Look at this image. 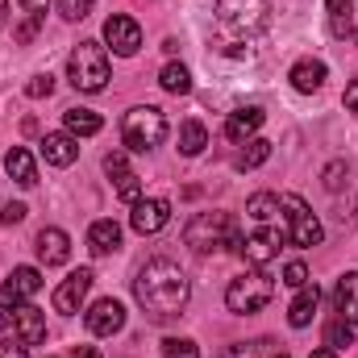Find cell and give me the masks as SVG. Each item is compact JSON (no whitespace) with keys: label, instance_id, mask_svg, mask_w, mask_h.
I'll return each mask as SVG.
<instances>
[{"label":"cell","instance_id":"1","mask_svg":"<svg viewBox=\"0 0 358 358\" xmlns=\"http://www.w3.org/2000/svg\"><path fill=\"white\" fill-rule=\"evenodd\" d=\"M134 300L150 321H171L187 304V275L171 259H150L134 275Z\"/></svg>","mask_w":358,"mask_h":358},{"label":"cell","instance_id":"2","mask_svg":"<svg viewBox=\"0 0 358 358\" xmlns=\"http://www.w3.org/2000/svg\"><path fill=\"white\" fill-rule=\"evenodd\" d=\"M213 25L225 50H238L271 25V0H213Z\"/></svg>","mask_w":358,"mask_h":358},{"label":"cell","instance_id":"3","mask_svg":"<svg viewBox=\"0 0 358 358\" xmlns=\"http://www.w3.org/2000/svg\"><path fill=\"white\" fill-rule=\"evenodd\" d=\"M183 242L196 250V255H208V250H221L229 246L238 255L242 238H238V221L229 213H196L187 225H183Z\"/></svg>","mask_w":358,"mask_h":358},{"label":"cell","instance_id":"4","mask_svg":"<svg viewBox=\"0 0 358 358\" xmlns=\"http://www.w3.org/2000/svg\"><path fill=\"white\" fill-rule=\"evenodd\" d=\"M163 138H167V117H163V108L138 104V108L125 113V121H121V142H125L129 150L146 155V150L163 146Z\"/></svg>","mask_w":358,"mask_h":358},{"label":"cell","instance_id":"5","mask_svg":"<svg viewBox=\"0 0 358 358\" xmlns=\"http://www.w3.org/2000/svg\"><path fill=\"white\" fill-rule=\"evenodd\" d=\"M271 296H275V279H271L267 271H246V275H238L229 287H225V308L229 313H238V317H255V313H263L271 304Z\"/></svg>","mask_w":358,"mask_h":358},{"label":"cell","instance_id":"6","mask_svg":"<svg viewBox=\"0 0 358 358\" xmlns=\"http://www.w3.org/2000/svg\"><path fill=\"white\" fill-rule=\"evenodd\" d=\"M67 80L80 92H104L108 88V50L100 42H80L67 59Z\"/></svg>","mask_w":358,"mask_h":358},{"label":"cell","instance_id":"7","mask_svg":"<svg viewBox=\"0 0 358 358\" xmlns=\"http://www.w3.org/2000/svg\"><path fill=\"white\" fill-rule=\"evenodd\" d=\"M279 208H283V217H287V238L300 246V250H313V246H321V238H325V229H321V221L313 217V208L300 200V196H279Z\"/></svg>","mask_w":358,"mask_h":358},{"label":"cell","instance_id":"8","mask_svg":"<svg viewBox=\"0 0 358 358\" xmlns=\"http://www.w3.org/2000/svg\"><path fill=\"white\" fill-rule=\"evenodd\" d=\"M34 292H42V271L38 267H13V275L0 287V313L8 317L13 308H21Z\"/></svg>","mask_w":358,"mask_h":358},{"label":"cell","instance_id":"9","mask_svg":"<svg viewBox=\"0 0 358 358\" xmlns=\"http://www.w3.org/2000/svg\"><path fill=\"white\" fill-rule=\"evenodd\" d=\"M104 42H108L121 59H129V55L142 50V25H138L134 17H125V13H113V17L104 21Z\"/></svg>","mask_w":358,"mask_h":358},{"label":"cell","instance_id":"10","mask_svg":"<svg viewBox=\"0 0 358 358\" xmlns=\"http://www.w3.org/2000/svg\"><path fill=\"white\" fill-rule=\"evenodd\" d=\"M92 267H80L71 271L59 287H55V313H63V317H71V313H80V304H84V296L92 292Z\"/></svg>","mask_w":358,"mask_h":358},{"label":"cell","instance_id":"11","mask_svg":"<svg viewBox=\"0 0 358 358\" xmlns=\"http://www.w3.org/2000/svg\"><path fill=\"white\" fill-rule=\"evenodd\" d=\"M279 250H283V234H279V229H259V234H250V238L238 246V255L259 271L267 267V263H275Z\"/></svg>","mask_w":358,"mask_h":358},{"label":"cell","instance_id":"12","mask_svg":"<svg viewBox=\"0 0 358 358\" xmlns=\"http://www.w3.org/2000/svg\"><path fill=\"white\" fill-rule=\"evenodd\" d=\"M84 325H88V334H96V338H113V334H121V325H125V308H121V300H113V296L96 300V304L88 308V317H84Z\"/></svg>","mask_w":358,"mask_h":358},{"label":"cell","instance_id":"13","mask_svg":"<svg viewBox=\"0 0 358 358\" xmlns=\"http://www.w3.org/2000/svg\"><path fill=\"white\" fill-rule=\"evenodd\" d=\"M104 171L113 176V192H117L121 200H129V204H138V200H142V179L129 171V163H125V150H113V155H104Z\"/></svg>","mask_w":358,"mask_h":358},{"label":"cell","instance_id":"14","mask_svg":"<svg viewBox=\"0 0 358 358\" xmlns=\"http://www.w3.org/2000/svg\"><path fill=\"white\" fill-rule=\"evenodd\" d=\"M167 221H171V204H167V200H159V196L138 200V204H134V213H129V225H134L138 234H159Z\"/></svg>","mask_w":358,"mask_h":358},{"label":"cell","instance_id":"15","mask_svg":"<svg viewBox=\"0 0 358 358\" xmlns=\"http://www.w3.org/2000/svg\"><path fill=\"white\" fill-rule=\"evenodd\" d=\"M8 317H13V329H17V338H21L25 346H42V342H46V313H42V308L21 304V308H13Z\"/></svg>","mask_w":358,"mask_h":358},{"label":"cell","instance_id":"16","mask_svg":"<svg viewBox=\"0 0 358 358\" xmlns=\"http://www.w3.org/2000/svg\"><path fill=\"white\" fill-rule=\"evenodd\" d=\"M263 121H267V113H263L259 104H246V108H234V113H229V121H225V138L242 146V142H250V138L259 134V125H263Z\"/></svg>","mask_w":358,"mask_h":358},{"label":"cell","instance_id":"17","mask_svg":"<svg viewBox=\"0 0 358 358\" xmlns=\"http://www.w3.org/2000/svg\"><path fill=\"white\" fill-rule=\"evenodd\" d=\"M34 250H38V259H42L46 267H63V263L71 259V238H67L63 229H55V225H46V229L38 234V242H34Z\"/></svg>","mask_w":358,"mask_h":358},{"label":"cell","instance_id":"18","mask_svg":"<svg viewBox=\"0 0 358 358\" xmlns=\"http://www.w3.org/2000/svg\"><path fill=\"white\" fill-rule=\"evenodd\" d=\"M42 159H46L50 167H71V163L80 159V146H76L71 134H46V138H42Z\"/></svg>","mask_w":358,"mask_h":358},{"label":"cell","instance_id":"19","mask_svg":"<svg viewBox=\"0 0 358 358\" xmlns=\"http://www.w3.org/2000/svg\"><path fill=\"white\" fill-rule=\"evenodd\" d=\"M317 304H321V287H317V283H304V287H300V296H296V300H292V308H287V325H292V329H304V325L313 321Z\"/></svg>","mask_w":358,"mask_h":358},{"label":"cell","instance_id":"20","mask_svg":"<svg viewBox=\"0 0 358 358\" xmlns=\"http://www.w3.org/2000/svg\"><path fill=\"white\" fill-rule=\"evenodd\" d=\"M88 250L92 255H113V250H121V225L117 221H92L88 229Z\"/></svg>","mask_w":358,"mask_h":358},{"label":"cell","instance_id":"21","mask_svg":"<svg viewBox=\"0 0 358 358\" xmlns=\"http://www.w3.org/2000/svg\"><path fill=\"white\" fill-rule=\"evenodd\" d=\"M334 313L346 317V321H358V275L355 271H346L338 279V287H334Z\"/></svg>","mask_w":358,"mask_h":358},{"label":"cell","instance_id":"22","mask_svg":"<svg viewBox=\"0 0 358 358\" xmlns=\"http://www.w3.org/2000/svg\"><path fill=\"white\" fill-rule=\"evenodd\" d=\"M287 80H292L296 92H321V84H325V63L321 59H300Z\"/></svg>","mask_w":358,"mask_h":358},{"label":"cell","instance_id":"23","mask_svg":"<svg viewBox=\"0 0 358 358\" xmlns=\"http://www.w3.org/2000/svg\"><path fill=\"white\" fill-rule=\"evenodd\" d=\"M4 171L17 179L21 187H34V183H38V167H34V155H29L25 146H13V150L4 155Z\"/></svg>","mask_w":358,"mask_h":358},{"label":"cell","instance_id":"24","mask_svg":"<svg viewBox=\"0 0 358 358\" xmlns=\"http://www.w3.org/2000/svg\"><path fill=\"white\" fill-rule=\"evenodd\" d=\"M63 121H67V134L71 138H92V134H100V113H92V108H67L63 113Z\"/></svg>","mask_w":358,"mask_h":358},{"label":"cell","instance_id":"25","mask_svg":"<svg viewBox=\"0 0 358 358\" xmlns=\"http://www.w3.org/2000/svg\"><path fill=\"white\" fill-rule=\"evenodd\" d=\"M329 29L338 38H355V0H329Z\"/></svg>","mask_w":358,"mask_h":358},{"label":"cell","instance_id":"26","mask_svg":"<svg viewBox=\"0 0 358 358\" xmlns=\"http://www.w3.org/2000/svg\"><path fill=\"white\" fill-rule=\"evenodd\" d=\"M225 358H287V350H279V342H271V338H259V342L229 346Z\"/></svg>","mask_w":358,"mask_h":358},{"label":"cell","instance_id":"27","mask_svg":"<svg viewBox=\"0 0 358 358\" xmlns=\"http://www.w3.org/2000/svg\"><path fill=\"white\" fill-rule=\"evenodd\" d=\"M271 159V142L267 138H250V142H242V155H238V171H255V167H263Z\"/></svg>","mask_w":358,"mask_h":358},{"label":"cell","instance_id":"28","mask_svg":"<svg viewBox=\"0 0 358 358\" xmlns=\"http://www.w3.org/2000/svg\"><path fill=\"white\" fill-rule=\"evenodd\" d=\"M204 146H208V129H204L200 121H183V129H179V155L196 159Z\"/></svg>","mask_w":358,"mask_h":358},{"label":"cell","instance_id":"29","mask_svg":"<svg viewBox=\"0 0 358 358\" xmlns=\"http://www.w3.org/2000/svg\"><path fill=\"white\" fill-rule=\"evenodd\" d=\"M159 84H163V92H171V96H187L192 92V76H187L183 63H167L159 71Z\"/></svg>","mask_w":358,"mask_h":358},{"label":"cell","instance_id":"30","mask_svg":"<svg viewBox=\"0 0 358 358\" xmlns=\"http://www.w3.org/2000/svg\"><path fill=\"white\" fill-rule=\"evenodd\" d=\"M350 342H355V321L338 317V321L325 325V346H329V350H346Z\"/></svg>","mask_w":358,"mask_h":358},{"label":"cell","instance_id":"31","mask_svg":"<svg viewBox=\"0 0 358 358\" xmlns=\"http://www.w3.org/2000/svg\"><path fill=\"white\" fill-rule=\"evenodd\" d=\"M246 213H250L255 221H271V217L279 213V200H275L271 192H259V196H250V200H246Z\"/></svg>","mask_w":358,"mask_h":358},{"label":"cell","instance_id":"32","mask_svg":"<svg viewBox=\"0 0 358 358\" xmlns=\"http://www.w3.org/2000/svg\"><path fill=\"white\" fill-rule=\"evenodd\" d=\"M42 25H46V13H29V17L13 29V42H17V46H29V42L38 38V29H42Z\"/></svg>","mask_w":358,"mask_h":358},{"label":"cell","instance_id":"33","mask_svg":"<svg viewBox=\"0 0 358 358\" xmlns=\"http://www.w3.org/2000/svg\"><path fill=\"white\" fill-rule=\"evenodd\" d=\"M163 358H200V346L192 338H167L163 342Z\"/></svg>","mask_w":358,"mask_h":358},{"label":"cell","instance_id":"34","mask_svg":"<svg viewBox=\"0 0 358 358\" xmlns=\"http://www.w3.org/2000/svg\"><path fill=\"white\" fill-rule=\"evenodd\" d=\"M346 179H350V171H346V163L338 159V163H329V167H325V176H321V183H325L329 192H342V187H346Z\"/></svg>","mask_w":358,"mask_h":358},{"label":"cell","instance_id":"35","mask_svg":"<svg viewBox=\"0 0 358 358\" xmlns=\"http://www.w3.org/2000/svg\"><path fill=\"white\" fill-rule=\"evenodd\" d=\"M59 13H63L67 21H84L92 13V0H59Z\"/></svg>","mask_w":358,"mask_h":358},{"label":"cell","instance_id":"36","mask_svg":"<svg viewBox=\"0 0 358 358\" xmlns=\"http://www.w3.org/2000/svg\"><path fill=\"white\" fill-rule=\"evenodd\" d=\"M283 283H287V287H304V283H308V267H304V263H287V267H283Z\"/></svg>","mask_w":358,"mask_h":358},{"label":"cell","instance_id":"37","mask_svg":"<svg viewBox=\"0 0 358 358\" xmlns=\"http://www.w3.org/2000/svg\"><path fill=\"white\" fill-rule=\"evenodd\" d=\"M25 92H29L34 100H38V96H50V92H55V80H50V76H38V80L25 84Z\"/></svg>","mask_w":358,"mask_h":358},{"label":"cell","instance_id":"38","mask_svg":"<svg viewBox=\"0 0 358 358\" xmlns=\"http://www.w3.org/2000/svg\"><path fill=\"white\" fill-rule=\"evenodd\" d=\"M25 350H29V346H25L21 338H17V342H0V358H29Z\"/></svg>","mask_w":358,"mask_h":358},{"label":"cell","instance_id":"39","mask_svg":"<svg viewBox=\"0 0 358 358\" xmlns=\"http://www.w3.org/2000/svg\"><path fill=\"white\" fill-rule=\"evenodd\" d=\"M342 100H346V113H358V80L346 84V96H342Z\"/></svg>","mask_w":358,"mask_h":358},{"label":"cell","instance_id":"40","mask_svg":"<svg viewBox=\"0 0 358 358\" xmlns=\"http://www.w3.org/2000/svg\"><path fill=\"white\" fill-rule=\"evenodd\" d=\"M17 221H25V204H8L4 208V225H17Z\"/></svg>","mask_w":358,"mask_h":358},{"label":"cell","instance_id":"41","mask_svg":"<svg viewBox=\"0 0 358 358\" xmlns=\"http://www.w3.org/2000/svg\"><path fill=\"white\" fill-rule=\"evenodd\" d=\"M71 358H100V350H96V346H76Z\"/></svg>","mask_w":358,"mask_h":358},{"label":"cell","instance_id":"42","mask_svg":"<svg viewBox=\"0 0 358 358\" xmlns=\"http://www.w3.org/2000/svg\"><path fill=\"white\" fill-rule=\"evenodd\" d=\"M21 4H25L29 13H46V4H50V0H21Z\"/></svg>","mask_w":358,"mask_h":358},{"label":"cell","instance_id":"43","mask_svg":"<svg viewBox=\"0 0 358 358\" xmlns=\"http://www.w3.org/2000/svg\"><path fill=\"white\" fill-rule=\"evenodd\" d=\"M334 355H338V350H329V346H321V350H313L308 358H334Z\"/></svg>","mask_w":358,"mask_h":358},{"label":"cell","instance_id":"44","mask_svg":"<svg viewBox=\"0 0 358 358\" xmlns=\"http://www.w3.org/2000/svg\"><path fill=\"white\" fill-rule=\"evenodd\" d=\"M4 17H8V0H0V21H4Z\"/></svg>","mask_w":358,"mask_h":358},{"label":"cell","instance_id":"45","mask_svg":"<svg viewBox=\"0 0 358 358\" xmlns=\"http://www.w3.org/2000/svg\"><path fill=\"white\" fill-rule=\"evenodd\" d=\"M4 321H8V317H4V313H0V329H4Z\"/></svg>","mask_w":358,"mask_h":358}]
</instances>
